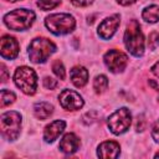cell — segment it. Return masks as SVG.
Returning a JSON list of instances; mask_svg holds the SVG:
<instances>
[{"mask_svg":"<svg viewBox=\"0 0 159 159\" xmlns=\"http://www.w3.org/2000/svg\"><path fill=\"white\" fill-rule=\"evenodd\" d=\"M124 45L128 52L135 57H140L144 53V36L140 30V25L137 20H130L124 32Z\"/></svg>","mask_w":159,"mask_h":159,"instance_id":"obj_1","label":"cell"},{"mask_svg":"<svg viewBox=\"0 0 159 159\" xmlns=\"http://www.w3.org/2000/svg\"><path fill=\"white\" fill-rule=\"evenodd\" d=\"M45 26L56 36L71 34L76 27V20L72 15L66 12L51 14L45 19Z\"/></svg>","mask_w":159,"mask_h":159,"instance_id":"obj_2","label":"cell"},{"mask_svg":"<svg viewBox=\"0 0 159 159\" xmlns=\"http://www.w3.org/2000/svg\"><path fill=\"white\" fill-rule=\"evenodd\" d=\"M35 12L29 9H15L4 16V24L12 31H24L31 27L35 21Z\"/></svg>","mask_w":159,"mask_h":159,"instance_id":"obj_3","label":"cell"},{"mask_svg":"<svg viewBox=\"0 0 159 159\" xmlns=\"http://www.w3.org/2000/svg\"><path fill=\"white\" fill-rule=\"evenodd\" d=\"M56 51V45L46 37H36L29 45V58L34 63H43Z\"/></svg>","mask_w":159,"mask_h":159,"instance_id":"obj_4","label":"cell"},{"mask_svg":"<svg viewBox=\"0 0 159 159\" xmlns=\"http://www.w3.org/2000/svg\"><path fill=\"white\" fill-rule=\"evenodd\" d=\"M14 82L25 94H34L37 89V75L27 66H21L15 70Z\"/></svg>","mask_w":159,"mask_h":159,"instance_id":"obj_5","label":"cell"},{"mask_svg":"<svg viewBox=\"0 0 159 159\" xmlns=\"http://www.w3.org/2000/svg\"><path fill=\"white\" fill-rule=\"evenodd\" d=\"M1 135L9 140H15L21 129V114L16 111H9L0 117Z\"/></svg>","mask_w":159,"mask_h":159,"instance_id":"obj_6","label":"cell"},{"mask_svg":"<svg viewBox=\"0 0 159 159\" xmlns=\"http://www.w3.org/2000/svg\"><path fill=\"white\" fill-rule=\"evenodd\" d=\"M130 124H132V114L130 111L125 107L117 109L107 119V125L109 130L116 135L125 133L129 129Z\"/></svg>","mask_w":159,"mask_h":159,"instance_id":"obj_7","label":"cell"},{"mask_svg":"<svg viewBox=\"0 0 159 159\" xmlns=\"http://www.w3.org/2000/svg\"><path fill=\"white\" fill-rule=\"evenodd\" d=\"M103 62L112 73L123 72L128 63V57L119 50H109L103 56Z\"/></svg>","mask_w":159,"mask_h":159,"instance_id":"obj_8","label":"cell"},{"mask_svg":"<svg viewBox=\"0 0 159 159\" xmlns=\"http://www.w3.org/2000/svg\"><path fill=\"white\" fill-rule=\"evenodd\" d=\"M60 104L63 109L67 111H77L83 107V98L73 89H63L58 96Z\"/></svg>","mask_w":159,"mask_h":159,"instance_id":"obj_9","label":"cell"},{"mask_svg":"<svg viewBox=\"0 0 159 159\" xmlns=\"http://www.w3.org/2000/svg\"><path fill=\"white\" fill-rule=\"evenodd\" d=\"M119 24H120V16L118 14H114V15H111V16L106 17L98 25V29H97L98 36L103 40L112 39L113 35L117 32V29H118Z\"/></svg>","mask_w":159,"mask_h":159,"instance_id":"obj_10","label":"cell"},{"mask_svg":"<svg viewBox=\"0 0 159 159\" xmlns=\"http://www.w3.org/2000/svg\"><path fill=\"white\" fill-rule=\"evenodd\" d=\"M20 51L19 42L10 35H4L0 41V55L5 60H14L17 57Z\"/></svg>","mask_w":159,"mask_h":159,"instance_id":"obj_11","label":"cell"},{"mask_svg":"<svg viewBox=\"0 0 159 159\" xmlns=\"http://www.w3.org/2000/svg\"><path fill=\"white\" fill-rule=\"evenodd\" d=\"M66 128V122L62 119H56L51 122L48 125H46L43 130V139L46 143H53L65 130Z\"/></svg>","mask_w":159,"mask_h":159,"instance_id":"obj_12","label":"cell"},{"mask_svg":"<svg viewBox=\"0 0 159 159\" xmlns=\"http://www.w3.org/2000/svg\"><path fill=\"white\" fill-rule=\"evenodd\" d=\"M120 147L117 142L113 140H106L98 145L97 155L103 159H116L119 157Z\"/></svg>","mask_w":159,"mask_h":159,"instance_id":"obj_13","label":"cell"},{"mask_svg":"<svg viewBox=\"0 0 159 159\" xmlns=\"http://www.w3.org/2000/svg\"><path fill=\"white\" fill-rule=\"evenodd\" d=\"M80 138L73 133H67L60 140V150L66 154H73L80 149Z\"/></svg>","mask_w":159,"mask_h":159,"instance_id":"obj_14","label":"cell"},{"mask_svg":"<svg viewBox=\"0 0 159 159\" xmlns=\"http://www.w3.org/2000/svg\"><path fill=\"white\" fill-rule=\"evenodd\" d=\"M70 78L76 87L81 88L88 82V71L83 66H75L70 71Z\"/></svg>","mask_w":159,"mask_h":159,"instance_id":"obj_15","label":"cell"},{"mask_svg":"<svg viewBox=\"0 0 159 159\" xmlns=\"http://www.w3.org/2000/svg\"><path fill=\"white\" fill-rule=\"evenodd\" d=\"M53 113V106L48 102H37L34 104V114L37 119L45 120Z\"/></svg>","mask_w":159,"mask_h":159,"instance_id":"obj_16","label":"cell"},{"mask_svg":"<svg viewBox=\"0 0 159 159\" xmlns=\"http://www.w3.org/2000/svg\"><path fill=\"white\" fill-rule=\"evenodd\" d=\"M142 19L145 22L155 24L159 21V6L158 5H149L142 11Z\"/></svg>","mask_w":159,"mask_h":159,"instance_id":"obj_17","label":"cell"},{"mask_svg":"<svg viewBox=\"0 0 159 159\" xmlns=\"http://www.w3.org/2000/svg\"><path fill=\"white\" fill-rule=\"evenodd\" d=\"M108 87V78L104 75H98L93 80V88L96 93H103Z\"/></svg>","mask_w":159,"mask_h":159,"instance_id":"obj_18","label":"cell"},{"mask_svg":"<svg viewBox=\"0 0 159 159\" xmlns=\"http://www.w3.org/2000/svg\"><path fill=\"white\" fill-rule=\"evenodd\" d=\"M16 99V96L12 91L9 89H1V107H6L11 103H14Z\"/></svg>","mask_w":159,"mask_h":159,"instance_id":"obj_19","label":"cell"},{"mask_svg":"<svg viewBox=\"0 0 159 159\" xmlns=\"http://www.w3.org/2000/svg\"><path fill=\"white\" fill-rule=\"evenodd\" d=\"M52 71H53V73L56 75L57 78L65 80V77H66V70H65L63 63L60 60H55L52 62Z\"/></svg>","mask_w":159,"mask_h":159,"instance_id":"obj_20","label":"cell"},{"mask_svg":"<svg viewBox=\"0 0 159 159\" xmlns=\"http://www.w3.org/2000/svg\"><path fill=\"white\" fill-rule=\"evenodd\" d=\"M60 2H61V0H36V5L43 11L52 10L53 7L60 5Z\"/></svg>","mask_w":159,"mask_h":159,"instance_id":"obj_21","label":"cell"},{"mask_svg":"<svg viewBox=\"0 0 159 159\" xmlns=\"http://www.w3.org/2000/svg\"><path fill=\"white\" fill-rule=\"evenodd\" d=\"M148 46H149L150 50H155V48L159 46V32L153 31V32L149 35V39H148Z\"/></svg>","mask_w":159,"mask_h":159,"instance_id":"obj_22","label":"cell"},{"mask_svg":"<svg viewBox=\"0 0 159 159\" xmlns=\"http://www.w3.org/2000/svg\"><path fill=\"white\" fill-rule=\"evenodd\" d=\"M57 86V81L53 80L52 77H45L43 78V87L47 89H53Z\"/></svg>","mask_w":159,"mask_h":159,"instance_id":"obj_23","label":"cell"},{"mask_svg":"<svg viewBox=\"0 0 159 159\" xmlns=\"http://www.w3.org/2000/svg\"><path fill=\"white\" fill-rule=\"evenodd\" d=\"M152 138L155 143H159V119L152 127Z\"/></svg>","mask_w":159,"mask_h":159,"instance_id":"obj_24","label":"cell"},{"mask_svg":"<svg viewBox=\"0 0 159 159\" xmlns=\"http://www.w3.org/2000/svg\"><path fill=\"white\" fill-rule=\"evenodd\" d=\"M75 6H78V7H83V6H88L93 2V0H70Z\"/></svg>","mask_w":159,"mask_h":159,"instance_id":"obj_25","label":"cell"},{"mask_svg":"<svg viewBox=\"0 0 159 159\" xmlns=\"http://www.w3.org/2000/svg\"><path fill=\"white\" fill-rule=\"evenodd\" d=\"M144 123H145L144 117H143V116L138 117V119H137V127H135L138 132H143V130H144Z\"/></svg>","mask_w":159,"mask_h":159,"instance_id":"obj_26","label":"cell"},{"mask_svg":"<svg viewBox=\"0 0 159 159\" xmlns=\"http://www.w3.org/2000/svg\"><path fill=\"white\" fill-rule=\"evenodd\" d=\"M7 80V70L5 67V65H1V82H5Z\"/></svg>","mask_w":159,"mask_h":159,"instance_id":"obj_27","label":"cell"},{"mask_svg":"<svg viewBox=\"0 0 159 159\" xmlns=\"http://www.w3.org/2000/svg\"><path fill=\"white\" fill-rule=\"evenodd\" d=\"M137 0H117V2L119 5H123V6H128V5H132L134 4Z\"/></svg>","mask_w":159,"mask_h":159,"instance_id":"obj_28","label":"cell"},{"mask_svg":"<svg viewBox=\"0 0 159 159\" xmlns=\"http://www.w3.org/2000/svg\"><path fill=\"white\" fill-rule=\"evenodd\" d=\"M152 72L159 78V61H157V62L153 65V67H152Z\"/></svg>","mask_w":159,"mask_h":159,"instance_id":"obj_29","label":"cell"},{"mask_svg":"<svg viewBox=\"0 0 159 159\" xmlns=\"http://www.w3.org/2000/svg\"><path fill=\"white\" fill-rule=\"evenodd\" d=\"M154 158H159V152H158V153H157V154L154 155Z\"/></svg>","mask_w":159,"mask_h":159,"instance_id":"obj_30","label":"cell"},{"mask_svg":"<svg viewBox=\"0 0 159 159\" xmlns=\"http://www.w3.org/2000/svg\"><path fill=\"white\" fill-rule=\"evenodd\" d=\"M6 1H10V2H15V1H19V0H6Z\"/></svg>","mask_w":159,"mask_h":159,"instance_id":"obj_31","label":"cell"}]
</instances>
